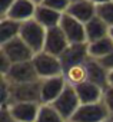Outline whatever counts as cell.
<instances>
[{
    "mask_svg": "<svg viewBox=\"0 0 113 122\" xmlns=\"http://www.w3.org/2000/svg\"><path fill=\"white\" fill-rule=\"evenodd\" d=\"M33 66L36 69V73L39 79H47L63 75V66L57 56H53L44 50L36 53L32 59Z\"/></svg>",
    "mask_w": 113,
    "mask_h": 122,
    "instance_id": "6da1fadb",
    "label": "cell"
},
{
    "mask_svg": "<svg viewBox=\"0 0 113 122\" xmlns=\"http://www.w3.org/2000/svg\"><path fill=\"white\" fill-rule=\"evenodd\" d=\"M46 33L47 30L37 23L34 19L27 20L24 23H22V29H20V37L24 40V43L36 53L42 52L44 47V40H46Z\"/></svg>",
    "mask_w": 113,
    "mask_h": 122,
    "instance_id": "7a4b0ae2",
    "label": "cell"
},
{
    "mask_svg": "<svg viewBox=\"0 0 113 122\" xmlns=\"http://www.w3.org/2000/svg\"><path fill=\"white\" fill-rule=\"evenodd\" d=\"M50 105H53L56 108V111H57L67 122H70V119L73 118V115L76 113V111L79 109V106L82 103H80V99L77 96V92H76L75 86L67 83V86L60 93V96Z\"/></svg>",
    "mask_w": 113,
    "mask_h": 122,
    "instance_id": "3957f363",
    "label": "cell"
},
{
    "mask_svg": "<svg viewBox=\"0 0 113 122\" xmlns=\"http://www.w3.org/2000/svg\"><path fill=\"white\" fill-rule=\"evenodd\" d=\"M0 52L9 57L12 63H20V62H29L33 59L34 52L24 43V40L17 36L6 43L0 45Z\"/></svg>",
    "mask_w": 113,
    "mask_h": 122,
    "instance_id": "277c9868",
    "label": "cell"
},
{
    "mask_svg": "<svg viewBox=\"0 0 113 122\" xmlns=\"http://www.w3.org/2000/svg\"><path fill=\"white\" fill-rule=\"evenodd\" d=\"M109 116L110 112L103 101L96 103H82L70 122H104Z\"/></svg>",
    "mask_w": 113,
    "mask_h": 122,
    "instance_id": "5b68a950",
    "label": "cell"
},
{
    "mask_svg": "<svg viewBox=\"0 0 113 122\" xmlns=\"http://www.w3.org/2000/svg\"><path fill=\"white\" fill-rule=\"evenodd\" d=\"M67 86L65 75L40 79V103H53Z\"/></svg>",
    "mask_w": 113,
    "mask_h": 122,
    "instance_id": "8992f818",
    "label": "cell"
},
{
    "mask_svg": "<svg viewBox=\"0 0 113 122\" xmlns=\"http://www.w3.org/2000/svg\"><path fill=\"white\" fill-rule=\"evenodd\" d=\"M12 98L10 105L17 102H39L40 103V79L29 83H10Z\"/></svg>",
    "mask_w": 113,
    "mask_h": 122,
    "instance_id": "52a82bcc",
    "label": "cell"
},
{
    "mask_svg": "<svg viewBox=\"0 0 113 122\" xmlns=\"http://www.w3.org/2000/svg\"><path fill=\"white\" fill-rule=\"evenodd\" d=\"M89 47L87 43H76V45H69V47L60 55V62L63 66V73L77 65H83L89 59Z\"/></svg>",
    "mask_w": 113,
    "mask_h": 122,
    "instance_id": "ba28073f",
    "label": "cell"
},
{
    "mask_svg": "<svg viewBox=\"0 0 113 122\" xmlns=\"http://www.w3.org/2000/svg\"><path fill=\"white\" fill-rule=\"evenodd\" d=\"M59 26H60V29L63 30V33L66 35V37H67V40H69L70 45L87 43L85 23L76 20L75 17L69 16L67 13H63V17H62Z\"/></svg>",
    "mask_w": 113,
    "mask_h": 122,
    "instance_id": "9c48e42d",
    "label": "cell"
},
{
    "mask_svg": "<svg viewBox=\"0 0 113 122\" xmlns=\"http://www.w3.org/2000/svg\"><path fill=\"white\" fill-rule=\"evenodd\" d=\"M6 78L10 83H29L39 81V76L36 73V69L33 66V62H20V63H13L10 71L3 76Z\"/></svg>",
    "mask_w": 113,
    "mask_h": 122,
    "instance_id": "30bf717a",
    "label": "cell"
},
{
    "mask_svg": "<svg viewBox=\"0 0 113 122\" xmlns=\"http://www.w3.org/2000/svg\"><path fill=\"white\" fill-rule=\"evenodd\" d=\"M69 40L66 37V35L63 33V30L60 29V26H56L52 29H47L46 33V40H44V47L43 50L60 57V55L69 47Z\"/></svg>",
    "mask_w": 113,
    "mask_h": 122,
    "instance_id": "8fae6325",
    "label": "cell"
},
{
    "mask_svg": "<svg viewBox=\"0 0 113 122\" xmlns=\"http://www.w3.org/2000/svg\"><path fill=\"white\" fill-rule=\"evenodd\" d=\"M36 7H37V5L33 0H16L13 6L9 9V12L6 13V16H3V17H10L16 22L24 23L27 20L34 19Z\"/></svg>",
    "mask_w": 113,
    "mask_h": 122,
    "instance_id": "7c38bea8",
    "label": "cell"
},
{
    "mask_svg": "<svg viewBox=\"0 0 113 122\" xmlns=\"http://www.w3.org/2000/svg\"><path fill=\"white\" fill-rule=\"evenodd\" d=\"M86 71H87V81L100 86L102 89H106L109 86V71L100 63V60L89 57L85 62Z\"/></svg>",
    "mask_w": 113,
    "mask_h": 122,
    "instance_id": "4fadbf2b",
    "label": "cell"
},
{
    "mask_svg": "<svg viewBox=\"0 0 113 122\" xmlns=\"http://www.w3.org/2000/svg\"><path fill=\"white\" fill-rule=\"evenodd\" d=\"M39 102H17L10 105V112L13 116V121L17 122H36L39 109Z\"/></svg>",
    "mask_w": 113,
    "mask_h": 122,
    "instance_id": "5bb4252c",
    "label": "cell"
},
{
    "mask_svg": "<svg viewBox=\"0 0 113 122\" xmlns=\"http://www.w3.org/2000/svg\"><path fill=\"white\" fill-rule=\"evenodd\" d=\"M66 13L82 23H87L96 16V5L90 0H76L72 2Z\"/></svg>",
    "mask_w": 113,
    "mask_h": 122,
    "instance_id": "9a60e30c",
    "label": "cell"
},
{
    "mask_svg": "<svg viewBox=\"0 0 113 122\" xmlns=\"http://www.w3.org/2000/svg\"><path fill=\"white\" fill-rule=\"evenodd\" d=\"M77 96L80 99V103H96V102H102L103 101V92L104 89H102L100 86L86 81L77 86H75Z\"/></svg>",
    "mask_w": 113,
    "mask_h": 122,
    "instance_id": "2e32d148",
    "label": "cell"
},
{
    "mask_svg": "<svg viewBox=\"0 0 113 122\" xmlns=\"http://www.w3.org/2000/svg\"><path fill=\"white\" fill-rule=\"evenodd\" d=\"M63 17V13L56 12L50 7H46L43 5H37L36 7V13H34V20L37 23H40L46 30L56 27L60 25V20Z\"/></svg>",
    "mask_w": 113,
    "mask_h": 122,
    "instance_id": "e0dca14e",
    "label": "cell"
},
{
    "mask_svg": "<svg viewBox=\"0 0 113 122\" xmlns=\"http://www.w3.org/2000/svg\"><path fill=\"white\" fill-rule=\"evenodd\" d=\"M85 29H86L87 43H92V42L99 40V39H102V37L109 35V26L102 19H99L97 16H94L92 20H89L85 25Z\"/></svg>",
    "mask_w": 113,
    "mask_h": 122,
    "instance_id": "ac0fdd59",
    "label": "cell"
},
{
    "mask_svg": "<svg viewBox=\"0 0 113 122\" xmlns=\"http://www.w3.org/2000/svg\"><path fill=\"white\" fill-rule=\"evenodd\" d=\"M87 47H89V56L93 57V59L100 60V59L106 57L109 53L113 52V40L107 35V36H104L99 40L87 43Z\"/></svg>",
    "mask_w": 113,
    "mask_h": 122,
    "instance_id": "d6986e66",
    "label": "cell"
},
{
    "mask_svg": "<svg viewBox=\"0 0 113 122\" xmlns=\"http://www.w3.org/2000/svg\"><path fill=\"white\" fill-rule=\"evenodd\" d=\"M22 23L10 17H0V45L6 43L20 35Z\"/></svg>",
    "mask_w": 113,
    "mask_h": 122,
    "instance_id": "ffe728a7",
    "label": "cell"
},
{
    "mask_svg": "<svg viewBox=\"0 0 113 122\" xmlns=\"http://www.w3.org/2000/svg\"><path fill=\"white\" fill-rule=\"evenodd\" d=\"M36 122H67L57 111L50 103H42Z\"/></svg>",
    "mask_w": 113,
    "mask_h": 122,
    "instance_id": "44dd1931",
    "label": "cell"
},
{
    "mask_svg": "<svg viewBox=\"0 0 113 122\" xmlns=\"http://www.w3.org/2000/svg\"><path fill=\"white\" fill-rule=\"evenodd\" d=\"M63 75H65L67 83L72 85V86H77V85H80V83H83V82L87 81V71H86L85 63L67 69Z\"/></svg>",
    "mask_w": 113,
    "mask_h": 122,
    "instance_id": "7402d4cb",
    "label": "cell"
},
{
    "mask_svg": "<svg viewBox=\"0 0 113 122\" xmlns=\"http://www.w3.org/2000/svg\"><path fill=\"white\" fill-rule=\"evenodd\" d=\"M96 16L102 19L109 27H113V0L96 6Z\"/></svg>",
    "mask_w": 113,
    "mask_h": 122,
    "instance_id": "603a6c76",
    "label": "cell"
},
{
    "mask_svg": "<svg viewBox=\"0 0 113 122\" xmlns=\"http://www.w3.org/2000/svg\"><path fill=\"white\" fill-rule=\"evenodd\" d=\"M70 0H43L40 5L46 6V7H50L56 12H60V13H66V10L69 9L70 6Z\"/></svg>",
    "mask_w": 113,
    "mask_h": 122,
    "instance_id": "cb8c5ba5",
    "label": "cell"
},
{
    "mask_svg": "<svg viewBox=\"0 0 113 122\" xmlns=\"http://www.w3.org/2000/svg\"><path fill=\"white\" fill-rule=\"evenodd\" d=\"M12 98V85L10 82L2 76V106H10Z\"/></svg>",
    "mask_w": 113,
    "mask_h": 122,
    "instance_id": "d4e9b609",
    "label": "cell"
},
{
    "mask_svg": "<svg viewBox=\"0 0 113 122\" xmlns=\"http://www.w3.org/2000/svg\"><path fill=\"white\" fill-rule=\"evenodd\" d=\"M103 102L109 109L110 115L113 116V86H107L103 92Z\"/></svg>",
    "mask_w": 113,
    "mask_h": 122,
    "instance_id": "484cf974",
    "label": "cell"
},
{
    "mask_svg": "<svg viewBox=\"0 0 113 122\" xmlns=\"http://www.w3.org/2000/svg\"><path fill=\"white\" fill-rule=\"evenodd\" d=\"M12 65H13V63L9 60V57L5 56L2 52H0V73H2V76H5V75L10 71Z\"/></svg>",
    "mask_w": 113,
    "mask_h": 122,
    "instance_id": "4316f807",
    "label": "cell"
},
{
    "mask_svg": "<svg viewBox=\"0 0 113 122\" xmlns=\"http://www.w3.org/2000/svg\"><path fill=\"white\" fill-rule=\"evenodd\" d=\"M0 122H14L12 112H10V106H2L0 105Z\"/></svg>",
    "mask_w": 113,
    "mask_h": 122,
    "instance_id": "83f0119b",
    "label": "cell"
},
{
    "mask_svg": "<svg viewBox=\"0 0 113 122\" xmlns=\"http://www.w3.org/2000/svg\"><path fill=\"white\" fill-rule=\"evenodd\" d=\"M16 0H0V16H6V13L9 12V9L13 6V3Z\"/></svg>",
    "mask_w": 113,
    "mask_h": 122,
    "instance_id": "f1b7e54d",
    "label": "cell"
},
{
    "mask_svg": "<svg viewBox=\"0 0 113 122\" xmlns=\"http://www.w3.org/2000/svg\"><path fill=\"white\" fill-rule=\"evenodd\" d=\"M100 63H102L107 71H112V69H113V52H112V53H109L106 57L100 59Z\"/></svg>",
    "mask_w": 113,
    "mask_h": 122,
    "instance_id": "f546056e",
    "label": "cell"
},
{
    "mask_svg": "<svg viewBox=\"0 0 113 122\" xmlns=\"http://www.w3.org/2000/svg\"><path fill=\"white\" fill-rule=\"evenodd\" d=\"M90 2H93L96 6H99V5H103V3H107V2H112V0H90Z\"/></svg>",
    "mask_w": 113,
    "mask_h": 122,
    "instance_id": "4dcf8cb0",
    "label": "cell"
},
{
    "mask_svg": "<svg viewBox=\"0 0 113 122\" xmlns=\"http://www.w3.org/2000/svg\"><path fill=\"white\" fill-rule=\"evenodd\" d=\"M109 86H113V69L109 71Z\"/></svg>",
    "mask_w": 113,
    "mask_h": 122,
    "instance_id": "1f68e13d",
    "label": "cell"
},
{
    "mask_svg": "<svg viewBox=\"0 0 113 122\" xmlns=\"http://www.w3.org/2000/svg\"><path fill=\"white\" fill-rule=\"evenodd\" d=\"M109 36H110V39L113 40V27H109Z\"/></svg>",
    "mask_w": 113,
    "mask_h": 122,
    "instance_id": "d6a6232c",
    "label": "cell"
},
{
    "mask_svg": "<svg viewBox=\"0 0 113 122\" xmlns=\"http://www.w3.org/2000/svg\"><path fill=\"white\" fill-rule=\"evenodd\" d=\"M104 122H113V116H112V115H110V116H109V118H107V119H106V121H104Z\"/></svg>",
    "mask_w": 113,
    "mask_h": 122,
    "instance_id": "836d02e7",
    "label": "cell"
},
{
    "mask_svg": "<svg viewBox=\"0 0 113 122\" xmlns=\"http://www.w3.org/2000/svg\"><path fill=\"white\" fill-rule=\"evenodd\" d=\"M33 2H34V3H36V5H40V3H42V2H43V0H33Z\"/></svg>",
    "mask_w": 113,
    "mask_h": 122,
    "instance_id": "e575fe53",
    "label": "cell"
},
{
    "mask_svg": "<svg viewBox=\"0 0 113 122\" xmlns=\"http://www.w3.org/2000/svg\"><path fill=\"white\" fill-rule=\"evenodd\" d=\"M70 2H76V0H70Z\"/></svg>",
    "mask_w": 113,
    "mask_h": 122,
    "instance_id": "d590c367",
    "label": "cell"
},
{
    "mask_svg": "<svg viewBox=\"0 0 113 122\" xmlns=\"http://www.w3.org/2000/svg\"><path fill=\"white\" fill-rule=\"evenodd\" d=\"M14 122H17V121H14Z\"/></svg>",
    "mask_w": 113,
    "mask_h": 122,
    "instance_id": "8d00e7d4",
    "label": "cell"
}]
</instances>
